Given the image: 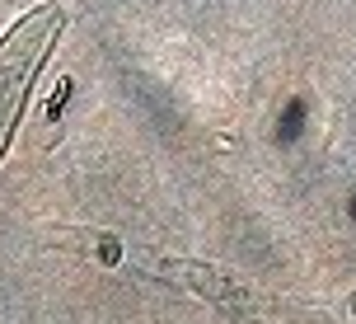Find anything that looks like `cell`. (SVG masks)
Wrapping results in <instances>:
<instances>
[{
  "mask_svg": "<svg viewBox=\"0 0 356 324\" xmlns=\"http://www.w3.org/2000/svg\"><path fill=\"white\" fill-rule=\"evenodd\" d=\"M56 29H61V10L42 5V10L19 19L15 29L5 33V43H0V151H5L10 132H15L24 94L33 90V75L42 66L47 47H52Z\"/></svg>",
  "mask_w": 356,
  "mask_h": 324,
  "instance_id": "6da1fadb",
  "label": "cell"
}]
</instances>
